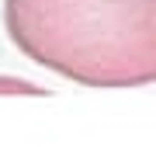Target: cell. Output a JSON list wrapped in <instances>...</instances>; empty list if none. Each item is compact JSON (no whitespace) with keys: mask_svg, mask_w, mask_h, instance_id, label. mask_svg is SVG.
I'll return each instance as SVG.
<instances>
[{"mask_svg":"<svg viewBox=\"0 0 156 153\" xmlns=\"http://www.w3.org/2000/svg\"><path fill=\"white\" fill-rule=\"evenodd\" d=\"M4 28L69 84H156V0H4Z\"/></svg>","mask_w":156,"mask_h":153,"instance_id":"1","label":"cell"},{"mask_svg":"<svg viewBox=\"0 0 156 153\" xmlns=\"http://www.w3.org/2000/svg\"><path fill=\"white\" fill-rule=\"evenodd\" d=\"M0 91H7V94H14V91H24V94H38V87L24 84V80H11V77H0Z\"/></svg>","mask_w":156,"mask_h":153,"instance_id":"2","label":"cell"}]
</instances>
